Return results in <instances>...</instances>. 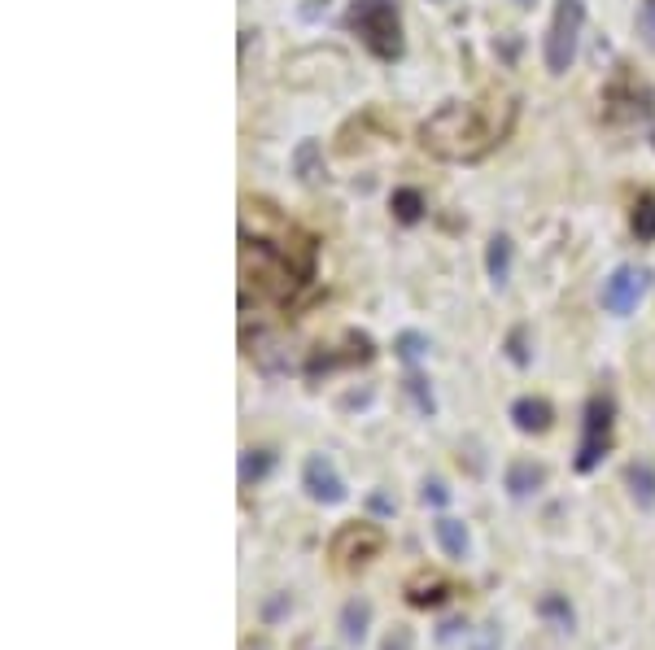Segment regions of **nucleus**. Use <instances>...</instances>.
Listing matches in <instances>:
<instances>
[{"label":"nucleus","instance_id":"4","mask_svg":"<svg viewBox=\"0 0 655 650\" xmlns=\"http://www.w3.org/2000/svg\"><path fill=\"white\" fill-rule=\"evenodd\" d=\"M612 424H616V402L607 393H594L581 415V441H577V459L573 467L581 476L594 472L603 463V454L612 450Z\"/></svg>","mask_w":655,"mask_h":650},{"label":"nucleus","instance_id":"9","mask_svg":"<svg viewBox=\"0 0 655 650\" xmlns=\"http://www.w3.org/2000/svg\"><path fill=\"white\" fill-rule=\"evenodd\" d=\"M607 118H647L651 114V92L634 79H616L612 88L603 92Z\"/></svg>","mask_w":655,"mask_h":650},{"label":"nucleus","instance_id":"1","mask_svg":"<svg viewBox=\"0 0 655 650\" xmlns=\"http://www.w3.org/2000/svg\"><path fill=\"white\" fill-rule=\"evenodd\" d=\"M516 114L520 105L511 92H485L481 101H446L424 118L420 144L442 162H481L511 136Z\"/></svg>","mask_w":655,"mask_h":650},{"label":"nucleus","instance_id":"2","mask_svg":"<svg viewBox=\"0 0 655 650\" xmlns=\"http://www.w3.org/2000/svg\"><path fill=\"white\" fill-rule=\"evenodd\" d=\"M315 240L297 227H280L276 236L241 227V288L262 302H293L315 280Z\"/></svg>","mask_w":655,"mask_h":650},{"label":"nucleus","instance_id":"22","mask_svg":"<svg viewBox=\"0 0 655 650\" xmlns=\"http://www.w3.org/2000/svg\"><path fill=\"white\" fill-rule=\"evenodd\" d=\"M407 393H411V402L420 406V415H433V411H437L433 389H428V380L420 376V371H411V376H407Z\"/></svg>","mask_w":655,"mask_h":650},{"label":"nucleus","instance_id":"3","mask_svg":"<svg viewBox=\"0 0 655 650\" xmlns=\"http://www.w3.org/2000/svg\"><path fill=\"white\" fill-rule=\"evenodd\" d=\"M359 40L367 44V53L380 62H398L402 57V18H398V0H354L350 14H345Z\"/></svg>","mask_w":655,"mask_h":650},{"label":"nucleus","instance_id":"13","mask_svg":"<svg viewBox=\"0 0 655 650\" xmlns=\"http://www.w3.org/2000/svg\"><path fill=\"white\" fill-rule=\"evenodd\" d=\"M433 533H437V546H442V555L446 559H463L468 555V524L463 520H450V515H442V520L433 524Z\"/></svg>","mask_w":655,"mask_h":650},{"label":"nucleus","instance_id":"19","mask_svg":"<svg viewBox=\"0 0 655 650\" xmlns=\"http://www.w3.org/2000/svg\"><path fill=\"white\" fill-rule=\"evenodd\" d=\"M538 616L542 620H551L555 629H573V607H568V598H559V594H546L542 603H538Z\"/></svg>","mask_w":655,"mask_h":650},{"label":"nucleus","instance_id":"12","mask_svg":"<svg viewBox=\"0 0 655 650\" xmlns=\"http://www.w3.org/2000/svg\"><path fill=\"white\" fill-rule=\"evenodd\" d=\"M367 629H372V603H367V598H350V603L341 607V637L350 646H363Z\"/></svg>","mask_w":655,"mask_h":650},{"label":"nucleus","instance_id":"18","mask_svg":"<svg viewBox=\"0 0 655 650\" xmlns=\"http://www.w3.org/2000/svg\"><path fill=\"white\" fill-rule=\"evenodd\" d=\"M389 210L398 214V223H420V214H424V197L415 188H398L389 197Z\"/></svg>","mask_w":655,"mask_h":650},{"label":"nucleus","instance_id":"29","mask_svg":"<svg viewBox=\"0 0 655 650\" xmlns=\"http://www.w3.org/2000/svg\"><path fill=\"white\" fill-rule=\"evenodd\" d=\"M284 607H289V594H280V598H276V603H267V620H276V616H280V611H284Z\"/></svg>","mask_w":655,"mask_h":650},{"label":"nucleus","instance_id":"20","mask_svg":"<svg viewBox=\"0 0 655 650\" xmlns=\"http://www.w3.org/2000/svg\"><path fill=\"white\" fill-rule=\"evenodd\" d=\"M271 463H276V459H271L267 450H245V459H241V480H245V485H258V480L271 472Z\"/></svg>","mask_w":655,"mask_h":650},{"label":"nucleus","instance_id":"10","mask_svg":"<svg viewBox=\"0 0 655 650\" xmlns=\"http://www.w3.org/2000/svg\"><path fill=\"white\" fill-rule=\"evenodd\" d=\"M350 363H372V341L367 336H345V354L341 349H324V354H315L311 363H306V371L311 376H319V371H332V367H350Z\"/></svg>","mask_w":655,"mask_h":650},{"label":"nucleus","instance_id":"8","mask_svg":"<svg viewBox=\"0 0 655 650\" xmlns=\"http://www.w3.org/2000/svg\"><path fill=\"white\" fill-rule=\"evenodd\" d=\"M380 546H385V537H380L376 524H345L337 541H332V555L345 559V563H367L372 555H380Z\"/></svg>","mask_w":655,"mask_h":650},{"label":"nucleus","instance_id":"11","mask_svg":"<svg viewBox=\"0 0 655 650\" xmlns=\"http://www.w3.org/2000/svg\"><path fill=\"white\" fill-rule=\"evenodd\" d=\"M507 415H511V424H516L520 432H546V428H551V419H555L551 402H542V397H516Z\"/></svg>","mask_w":655,"mask_h":650},{"label":"nucleus","instance_id":"27","mask_svg":"<svg viewBox=\"0 0 655 650\" xmlns=\"http://www.w3.org/2000/svg\"><path fill=\"white\" fill-rule=\"evenodd\" d=\"M642 35H647V44H655V0H642Z\"/></svg>","mask_w":655,"mask_h":650},{"label":"nucleus","instance_id":"5","mask_svg":"<svg viewBox=\"0 0 655 650\" xmlns=\"http://www.w3.org/2000/svg\"><path fill=\"white\" fill-rule=\"evenodd\" d=\"M581 22H586V5H581V0H559L551 31H546V70H551V75H564V70L573 66Z\"/></svg>","mask_w":655,"mask_h":650},{"label":"nucleus","instance_id":"6","mask_svg":"<svg viewBox=\"0 0 655 650\" xmlns=\"http://www.w3.org/2000/svg\"><path fill=\"white\" fill-rule=\"evenodd\" d=\"M647 288H651V271L625 262V267H616L603 280V310L607 315H634L638 302L647 297Z\"/></svg>","mask_w":655,"mask_h":650},{"label":"nucleus","instance_id":"24","mask_svg":"<svg viewBox=\"0 0 655 650\" xmlns=\"http://www.w3.org/2000/svg\"><path fill=\"white\" fill-rule=\"evenodd\" d=\"M407 603L411 607H437V603H446V585H411L407 589Z\"/></svg>","mask_w":655,"mask_h":650},{"label":"nucleus","instance_id":"15","mask_svg":"<svg viewBox=\"0 0 655 650\" xmlns=\"http://www.w3.org/2000/svg\"><path fill=\"white\" fill-rule=\"evenodd\" d=\"M625 480H629V489H634V502L642 511H651L655 507V467L642 459V463H629V472H625Z\"/></svg>","mask_w":655,"mask_h":650},{"label":"nucleus","instance_id":"17","mask_svg":"<svg viewBox=\"0 0 655 650\" xmlns=\"http://www.w3.org/2000/svg\"><path fill=\"white\" fill-rule=\"evenodd\" d=\"M629 227H634V236L642 240V245H647V240H655V192H642V197L634 201Z\"/></svg>","mask_w":655,"mask_h":650},{"label":"nucleus","instance_id":"26","mask_svg":"<svg viewBox=\"0 0 655 650\" xmlns=\"http://www.w3.org/2000/svg\"><path fill=\"white\" fill-rule=\"evenodd\" d=\"M424 502H433V507H446V502H450V489L442 485V480H428V485H424Z\"/></svg>","mask_w":655,"mask_h":650},{"label":"nucleus","instance_id":"25","mask_svg":"<svg viewBox=\"0 0 655 650\" xmlns=\"http://www.w3.org/2000/svg\"><path fill=\"white\" fill-rule=\"evenodd\" d=\"M507 358H511V363H516V367L529 363V349H524V328H516V332L507 336Z\"/></svg>","mask_w":655,"mask_h":650},{"label":"nucleus","instance_id":"23","mask_svg":"<svg viewBox=\"0 0 655 650\" xmlns=\"http://www.w3.org/2000/svg\"><path fill=\"white\" fill-rule=\"evenodd\" d=\"M424 354H428V336H420V332H402L398 336V358L402 363H420Z\"/></svg>","mask_w":655,"mask_h":650},{"label":"nucleus","instance_id":"16","mask_svg":"<svg viewBox=\"0 0 655 650\" xmlns=\"http://www.w3.org/2000/svg\"><path fill=\"white\" fill-rule=\"evenodd\" d=\"M485 271H490V280L503 288L511 280V240L507 236H494L490 249H485Z\"/></svg>","mask_w":655,"mask_h":650},{"label":"nucleus","instance_id":"28","mask_svg":"<svg viewBox=\"0 0 655 650\" xmlns=\"http://www.w3.org/2000/svg\"><path fill=\"white\" fill-rule=\"evenodd\" d=\"M472 650H498V624H485L481 633H476V642Z\"/></svg>","mask_w":655,"mask_h":650},{"label":"nucleus","instance_id":"30","mask_svg":"<svg viewBox=\"0 0 655 650\" xmlns=\"http://www.w3.org/2000/svg\"><path fill=\"white\" fill-rule=\"evenodd\" d=\"M520 5H529V0H520Z\"/></svg>","mask_w":655,"mask_h":650},{"label":"nucleus","instance_id":"21","mask_svg":"<svg viewBox=\"0 0 655 650\" xmlns=\"http://www.w3.org/2000/svg\"><path fill=\"white\" fill-rule=\"evenodd\" d=\"M319 149H315V144L311 140H306V144H297V175H302V184H319V175H324V171H319Z\"/></svg>","mask_w":655,"mask_h":650},{"label":"nucleus","instance_id":"14","mask_svg":"<svg viewBox=\"0 0 655 650\" xmlns=\"http://www.w3.org/2000/svg\"><path fill=\"white\" fill-rule=\"evenodd\" d=\"M542 480H546V472L538 463H511L507 467V493L511 498H529V493H538Z\"/></svg>","mask_w":655,"mask_h":650},{"label":"nucleus","instance_id":"7","mask_svg":"<svg viewBox=\"0 0 655 650\" xmlns=\"http://www.w3.org/2000/svg\"><path fill=\"white\" fill-rule=\"evenodd\" d=\"M302 489L311 493L315 502H324V507H337V502H345V480H341L337 463H332L328 454H315V459H306V467H302Z\"/></svg>","mask_w":655,"mask_h":650}]
</instances>
